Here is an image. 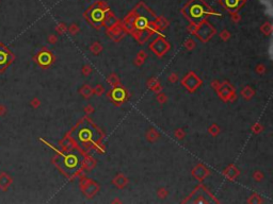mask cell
Returning a JSON list of instances; mask_svg holds the SVG:
<instances>
[{
    "label": "cell",
    "instance_id": "6da1fadb",
    "mask_svg": "<svg viewBox=\"0 0 273 204\" xmlns=\"http://www.w3.org/2000/svg\"><path fill=\"white\" fill-rule=\"evenodd\" d=\"M10 62V53L5 49L0 48V69L5 67L6 64Z\"/></svg>",
    "mask_w": 273,
    "mask_h": 204
}]
</instances>
